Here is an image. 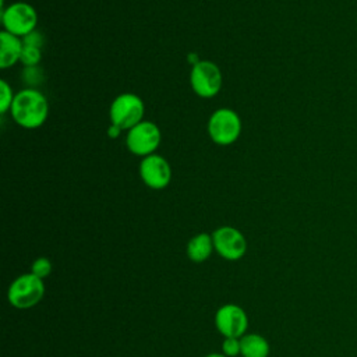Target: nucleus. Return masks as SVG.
<instances>
[{
    "label": "nucleus",
    "mask_w": 357,
    "mask_h": 357,
    "mask_svg": "<svg viewBox=\"0 0 357 357\" xmlns=\"http://www.w3.org/2000/svg\"><path fill=\"white\" fill-rule=\"evenodd\" d=\"M10 112H11V117L18 126L29 130L38 128L47 119V113H49L47 99L38 89L25 88L18 93H15Z\"/></svg>",
    "instance_id": "nucleus-1"
},
{
    "label": "nucleus",
    "mask_w": 357,
    "mask_h": 357,
    "mask_svg": "<svg viewBox=\"0 0 357 357\" xmlns=\"http://www.w3.org/2000/svg\"><path fill=\"white\" fill-rule=\"evenodd\" d=\"M45 296L43 279L32 272L15 278L7 291L8 303L18 310H28L40 303Z\"/></svg>",
    "instance_id": "nucleus-2"
},
{
    "label": "nucleus",
    "mask_w": 357,
    "mask_h": 357,
    "mask_svg": "<svg viewBox=\"0 0 357 357\" xmlns=\"http://www.w3.org/2000/svg\"><path fill=\"white\" fill-rule=\"evenodd\" d=\"M145 114V105L144 100L135 93H120L117 95L109 110L110 123L121 128L123 131H128L138 123L144 120Z\"/></svg>",
    "instance_id": "nucleus-3"
},
{
    "label": "nucleus",
    "mask_w": 357,
    "mask_h": 357,
    "mask_svg": "<svg viewBox=\"0 0 357 357\" xmlns=\"http://www.w3.org/2000/svg\"><path fill=\"white\" fill-rule=\"evenodd\" d=\"M209 138L222 146L231 145L241 134L240 116L229 107H220L215 110L208 120Z\"/></svg>",
    "instance_id": "nucleus-4"
},
{
    "label": "nucleus",
    "mask_w": 357,
    "mask_h": 357,
    "mask_svg": "<svg viewBox=\"0 0 357 357\" xmlns=\"http://www.w3.org/2000/svg\"><path fill=\"white\" fill-rule=\"evenodd\" d=\"M1 24L4 28L3 31H7L22 39L25 35L36 29L38 14L31 4L25 1H17L8 7L1 8Z\"/></svg>",
    "instance_id": "nucleus-5"
},
{
    "label": "nucleus",
    "mask_w": 357,
    "mask_h": 357,
    "mask_svg": "<svg viewBox=\"0 0 357 357\" xmlns=\"http://www.w3.org/2000/svg\"><path fill=\"white\" fill-rule=\"evenodd\" d=\"M162 141V132L153 121L142 120L127 131L126 145L132 155L145 158L158 149Z\"/></svg>",
    "instance_id": "nucleus-6"
},
{
    "label": "nucleus",
    "mask_w": 357,
    "mask_h": 357,
    "mask_svg": "<svg viewBox=\"0 0 357 357\" xmlns=\"http://www.w3.org/2000/svg\"><path fill=\"white\" fill-rule=\"evenodd\" d=\"M190 84L199 98H213L222 89V71L213 61L199 60L191 68Z\"/></svg>",
    "instance_id": "nucleus-7"
},
{
    "label": "nucleus",
    "mask_w": 357,
    "mask_h": 357,
    "mask_svg": "<svg viewBox=\"0 0 357 357\" xmlns=\"http://www.w3.org/2000/svg\"><path fill=\"white\" fill-rule=\"evenodd\" d=\"M215 251L227 261L241 259L247 251L244 234L233 226H220L212 233Z\"/></svg>",
    "instance_id": "nucleus-8"
},
{
    "label": "nucleus",
    "mask_w": 357,
    "mask_h": 357,
    "mask_svg": "<svg viewBox=\"0 0 357 357\" xmlns=\"http://www.w3.org/2000/svg\"><path fill=\"white\" fill-rule=\"evenodd\" d=\"M215 325L223 337H241L248 328V317L240 305L223 304L215 314Z\"/></svg>",
    "instance_id": "nucleus-9"
},
{
    "label": "nucleus",
    "mask_w": 357,
    "mask_h": 357,
    "mask_svg": "<svg viewBox=\"0 0 357 357\" xmlns=\"http://www.w3.org/2000/svg\"><path fill=\"white\" fill-rule=\"evenodd\" d=\"M139 176L146 187L152 190H163L172 180V167L163 156L152 153L142 158L139 163Z\"/></svg>",
    "instance_id": "nucleus-10"
},
{
    "label": "nucleus",
    "mask_w": 357,
    "mask_h": 357,
    "mask_svg": "<svg viewBox=\"0 0 357 357\" xmlns=\"http://www.w3.org/2000/svg\"><path fill=\"white\" fill-rule=\"evenodd\" d=\"M24 42L21 38L1 31L0 33V67L8 68L21 60Z\"/></svg>",
    "instance_id": "nucleus-11"
},
{
    "label": "nucleus",
    "mask_w": 357,
    "mask_h": 357,
    "mask_svg": "<svg viewBox=\"0 0 357 357\" xmlns=\"http://www.w3.org/2000/svg\"><path fill=\"white\" fill-rule=\"evenodd\" d=\"M213 251H215V247H213L212 234H208V233H198L194 237H191L185 248L187 257L197 264L205 262L212 255Z\"/></svg>",
    "instance_id": "nucleus-12"
},
{
    "label": "nucleus",
    "mask_w": 357,
    "mask_h": 357,
    "mask_svg": "<svg viewBox=\"0 0 357 357\" xmlns=\"http://www.w3.org/2000/svg\"><path fill=\"white\" fill-rule=\"evenodd\" d=\"M243 357H268L271 346L268 340L258 333H245L240 337Z\"/></svg>",
    "instance_id": "nucleus-13"
},
{
    "label": "nucleus",
    "mask_w": 357,
    "mask_h": 357,
    "mask_svg": "<svg viewBox=\"0 0 357 357\" xmlns=\"http://www.w3.org/2000/svg\"><path fill=\"white\" fill-rule=\"evenodd\" d=\"M15 93L13 92V88L8 85L7 81H0V112L4 114L11 109V105L14 102Z\"/></svg>",
    "instance_id": "nucleus-14"
},
{
    "label": "nucleus",
    "mask_w": 357,
    "mask_h": 357,
    "mask_svg": "<svg viewBox=\"0 0 357 357\" xmlns=\"http://www.w3.org/2000/svg\"><path fill=\"white\" fill-rule=\"evenodd\" d=\"M40 59H42V49L24 45L22 53H21V60H20L24 64V67L39 66Z\"/></svg>",
    "instance_id": "nucleus-15"
},
{
    "label": "nucleus",
    "mask_w": 357,
    "mask_h": 357,
    "mask_svg": "<svg viewBox=\"0 0 357 357\" xmlns=\"http://www.w3.org/2000/svg\"><path fill=\"white\" fill-rule=\"evenodd\" d=\"M52 269H53V265H52L50 259L46 258V257H39V258H36V259L32 262V265H31V272H32L33 275H36L38 278H40V279L47 278V276L52 273Z\"/></svg>",
    "instance_id": "nucleus-16"
},
{
    "label": "nucleus",
    "mask_w": 357,
    "mask_h": 357,
    "mask_svg": "<svg viewBox=\"0 0 357 357\" xmlns=\"http://www.w3.org/2000/svg\"><path fill=\"white\" fill-rule=\"evenodd\" d=\"M222 353L227 357H236L241 354L240 337H225L222 342Z\"/></svg>",
    "instance_id": "nucleus-17"
},
{
    "label": "nucleus",
    "mask_w": 357,
    "mask_h": 357,
    "mask_svg": "<svg viewBox=\"0 0 357 357\" xmlns=\"http://www.w3.org/2000/svg\"><path fill=\"white\" fill-rule=\"evenodd\" d=\"M22 78L28 85H31V88H33V85H38L43 79V74H42V70L39 68V66L25 67Z\"/></svg>",
    "instance_id": "nucleus-18"
},
{
    "label": "nucleus",
    "mask_w": 357,
    "mask_h": 357,
    "mask_svg": "<svg viewBox=\"0 0 357 357\" xmlns=\"http://www.w3.org/2000/svg\"><path fill=\"white\" fill-rule=\"evenodd\" d=\"M22 42L25 46H32V47H38V49H42L43 43H45V38L43 35L39 32V31H32L29 32L28 35H25L22 38Z\"/></svg>",
    "instance_id": "nucleus-19"
},
{
    "label": "nucleus",
    "mask_w": 357,
    "mask_h": 357,
    "mask_svg": "<svg viewBox=\"0 0 357 357\" xmlns=\"http://www.w3.org/2000/svg\"><path fill=\"white\" fill-rule=\"evenodd\" d=\"M121 128H119L117 126H114V124H110L109 126V128H107V137L109 138H112V139H114V138H119L120 137V134H121Z\"/></svg>",
    "instance_id": "nucleus-20"
},
{
    "label": "nucleus",
    "mask_w": 357,
    "mask_h": 357,
    "mask_svg": "<svg viewBox=\"0 0 357 357\" xmlns=\"http://www.w3.org/2000/svg\"><path fill=\"white\" fill-rule=\"evenodd\" d=\"M205 357H227V356H225L223 353H209Z\"/></svg>",
    "instance_id": "nucleus-21"
}]
</instances>
